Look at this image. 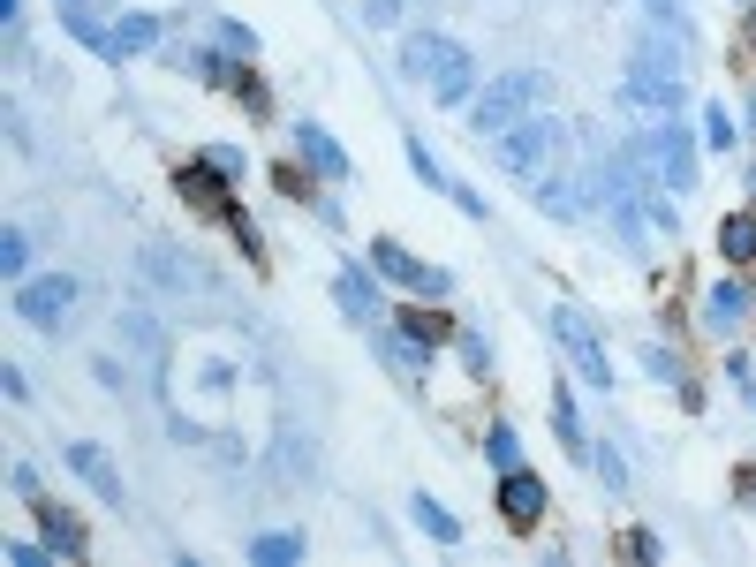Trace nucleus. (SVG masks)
I'll return each mask as SVG.
<instances>
[{"mask_svg":"<svg viewBox=\"0 0 756 567\" xmlns=\"http://www.w3.org/2000/svg\"><path fill=\"white\" fill-rule=\"evenodd\" d=\"M409 167L424 174V182H447V174H439V159H431V152H424V144H416V137H409Z\"/></svg>","mask_w":756,"mask_h":567,"instance_id":"nucleus-29","label":"nucleus"},{"mask_svg":"<svg viewBox=\"0 0 756 567\" xmlns=\"http://www.w3.org/2000/svg\"><path fill=\"white\" fill-rule=\"evenodd\" d=\"M447 326H454V318H439V310H409V318H401L409 341H447Z\"/></svg>","mask_w":756,"mask_h":567,"instance_id":"nucleus-21","label":"nucleus"},{"mask_svg":"<svg viewBox=\"0 0 756 567\" xmlns=\"http://www.w3.org/2000/svg\"><path fill=\"white\" fill-rule=\"evenodd\" d=\"M333 303H341L356 326H378V288H371V273H363V265H348V273L333 280Z\"/></svg>","mask_w":756,"mask_h":567,"instance_id":"nucleus-10","label":"nucleus"},{"mask_svg":"<svg viewBox=\"0 0 756 567\" xmlns=\"http://www.w3.org/2000/svg\"><path fill=\"white\" fill-rule=\"evenodd\" d=\"M552 333H560V348H567V356H575V371H583L590 386H598V394H605V386H613V363H605L598 333H590L583 318H575V310H560V318H552Z\"/></svg>","mask_w":756,"mask_h":567,"instance_id":"nucleus-6","label":"nucleus"},{"mask_svg":"<svg viewBox=\"0 0 756 567\" xmlns=\"http://www.w3.org/2000/svg\"><path fill=\"white\" fill-rule=\"evenodd\" d=\"M567 144V129L560 121H522V129H507L499 137V167L515 174V182H537V174L552 167V152Z\"/></svg>","mask_w":756,"mask_h":567,"instance_id":"nucleus-3","label":"nucleus"},{"mask_svg":"<svg viewBox=\"0 0 756 567\" xmlns=\"http://www.w3.org/2000/svg\"><path fill=\"white\" fill-rule=\"evenodd\" d=\"M741 310H749V295H741L734 280H719V288H711V303H704V318H711V333H734Z\"/></svg>","mask_w":756,"mask_h":567,"instance_id":"nucleus-15","label":"nucleus"},{"mask_svg":"<svg viewBox=\"0 0 756 567\" xmlns=\"http://www.w3.org/2000/svg\"><path fill=\"white\" fill-rule=\"evenodd\" d=\"M628 99H636V106H673V99H681V61L643 38V46L628 53Z\"/></svg>","mask_w":756,"mask_h":567,"instance_id":"nucleus-4","label":"nucleus"},{"mask_svg":"<svg viewBox=\"0 0 756 567\" xmlns=\"http://www.w3.org/2000/svg\"><path fill=\"white\" fill-rule=\"evenodd\" d=\"M250 552H258L265 567H295V560H303V537H295V530H273V537H258Z\"/></svg>","mask_w":756,"mask_h":567,"instance_id":"nucleus-19","label":"nucleus"},{"mask_svg":"<svg viewBox=\"0 0 756 567\" xmlns=\"http://www.w3.org/2000/svg\"><path fill=\"white\" fill-rule=\"evenodd\" d=\"M484 454H492L499 469H522V439H515V431H507V424H492V439H484Z\"/></svg>","mask_w":756,"mask_h":567,"instance_id":"nucleus-23","label":"nucleus"},{"mask_svg":"<svg viewBox=\"0 0 756 567\" xmlns=\"http://www.w3.org/2000/svg\"><path fill=\"white\" fill-rule=\"evenodd\" d=\"M76 303V280H38V288L16 295V310L31 318V326H61V310Z\"/></svg>","mask_w":756,"mask_h":567,"instance_id":"nucleus-9","label":"nucleus"},{"mask_svg":"<svg viewBox=\"0 0 756 567\" xmlns=\"http://www.w3.org/2000/svg\"><path fill=\"white\" fill-rule=\"evenodd\" d=\"M537 99H545V76H537V69H530V76H522V69H515V76H499V84L484 91L477 106H469V129H484V137H507V129H515V114H530Z\"/></svg>","mask_w":756,"mask_h":567,"instance_id":"nucleus-2","label":"nucleus"},{"mask_svg":"<svg viewBox=\"0 0 756 567\" xmlns=\"http://www.w3.org/2000/svg\"><path fill=\"white\" fill-rule=\"evenodd\" d=\"M205 159H212V167L227 174V182H235V174H242V152H235V144H205Z\"/></svg>","mask_w":756,"mask_h":567,"instance_id":"nucleus-28","label":"nucleus"},{"mask_svg":"<svg viewBox=\"0 0 756 567\" xmlns=\"http://www.w3.org/2000/svg\"><path fill=\"white\" fill-rule=\"evenodd\" d=\"M174 189H182V197H189V212H235V197H227V189H220V167H212V159H197V167H182V174H174Z\"/></svg>","mask_w":756,"mask_h":567,"instance_id":"nucleus-8","label":"nucleus"},{"mask_svg":"<svg viewBox=\"0 0 756 567\" xmlns=\"http://www.w3.org/2000/svg\"><path fill=\"white\" fill-rule=\"evenodd\" d=\"M499 515L515 522V530H530V522L545 515V477H530V469H507V484H499Z\"/></svg>","mask_w":756,"mask_h":567,"instance_id":"nucleus-7","label":"nucleus"},{"mask_svg":"<svg viewBox=\"0 0 756 567\" xmlns=\"http://www.w3.org/2000/svg\"><path fill=\"white\" fill-rule=\"evenodd\" d=\"M69 469H76V477H84L91 492L106 499V507H114V499H121V477H114V462H106L99 447H84V439H76V447H69Z\"/></svg>","mask_w":756,"mask_h":567,"instance_id":"nucleus-11","label":"nucleus"},{"mask_svg":"<svg viewBox=\"0 0 756 567\" xmlns=\"http://www.w3.org/2000/svg\"><path fill=\"white\" fill-rule=\"evenodd\" d=\"M371 258H378V273H386V280H401V288H416V273H424V265H416L409 250H401V242H378Z\"/></svg>","mask_w":756,"mask_h":567,"instance_id":"nucleus-20","label":"nucleus"},{"mask_svg":"<svg viewBox=\"0 0 756 567\" xmlns=\"http://www.w3.org/2000/svg\"><path fill=\"white\" fill-rule=\"evenodd\" d=\"M620 552H628V560H658V537L651 530H628V537H620Z\"/></svg>","mask_w":756,"mask_h":567,"instance_id":"nucleus-27","label":"nucleus"},{"mask_svg":"<svg viewBox=\"0 0 756 567\" xmlns=\"http://www.w3.org/2000/svg\"><path fill=\"white\" fill-rule=\"evenodd\" d=\"M719 258L726 265H756V212H734V220L719 227Z\"/></svg>","mask_w":756,"mask_h":567,"instance_id":"nucleus-14","label":"nucleus"},{"mask_svg":"<svg viewBox=\"0 0 756 567\" xmlns=\"http://www.w3.org/2000/svg\"><path fill=\"white\" fill-rule=\"evenodd\" d=\"M0 258H8V273H23V265H31V235H23V227H8V242H0Z\"/></svg>","mask_w":756,"mask_h":567,"instance_id":"nucleus-26","label":"nucleus"},{"mask_svg":"<svg viewBox=\"0 0 756 567\" xmlns=\"http://www.w3.org/2000/svg\"><path fill=\"white\" fill-rule=\"evenodd\" d=\"M636 159H643V167L658 159V174H666L673 189H696V137L673 129V121H666V129H651V144H636Z\"/></svg>","mask_w":756,"mask_h":567,"instance_id":"nucleus-5","label":"nucleus"},{"mask_svg":"<svg viewBox=\"0 0 756 567\" xmlns=\"http://www.w3.org/2000/svg\"><path fill=\"white\" fill-rule=\"evenodd\" d=\"M295 144H303V159H310V167H318V174H333V182H341V174H348L341 144H333L326 129H318V121H295Z\"/></svg>","mask_w":756,"mask_h":567,"instance_id":"nucleus-12","label":"nucleus"},{"mask_svg":"<svg viewBox=\"0 0 756 567\" xmlns=\"http://www.w3.org/2000/svg\"><path fill=\"white\" fill-rule=\"evenodd\" d=\"M401 76H409V84H424L439 106H462L469 84H477L469 46H454L447 31H409V38H401Z\"/></svg>","mask_w":756,"mask_h":567,"instance_id":"nucleus-1","label":"nucleus"},{"mask_svg":"<svg viewBox=\"0 0 756 567\" xmlns=\"http://www.w3.org/2000/svg\"><path fill=\"white\" fill-rule=\"evenodd\" d=\"M704 144H711V152H734V121H726V106H704Z\"/></svg>","mask_w":756,"mask_h":567,"instance_id":"nucleus-24","label":"nucleus"},{"mask_svg":"<svg viewBox=\"0 0 756 567\" xmlns=\"http://www.w3.org/2000/svg\"><path fill=\"white\" fill-rule=\"evenodd\" d=\"M159 23H167V16H121V23H114V53H144V46H159Z\"/></svg>","mask_w":756,"mask_h":567,"instance_id":"nucleus-16","label":"nucleus"},{"mask_svg":"<svg viewBox=\"0 0 756 567\" xmlns=\"http://www.w3.org/2000/svg\"><path fill=\"white\" fill-rule=\"evenodd\" d=\"M643 371H658L666 386H681V363H673V348H651V341H643ZM681 394H688V386H681Z\"/></svg>","mask_w":756,"mask_h":567,"instance_id":"nucleus-25","label":"nucleus"},{"mask_svg":"<svg viewBox=\"0 0 756 567\" xmlns=\"http://www.w3.org/2000/svg\"><path fill=\"white\" fill-rule=\"evenodd\" d=\"M38 522H46V545H53V552H84V530H76L53 499H38Z\"/></svg>","mask_w":756,"mask_h":567,"instance_id":"nucleus-17","label":"nucleus"},{"mask_svg":"<svg viewBox=\"0 0 756 567\" xmlns=\"http://www.w3.org/2000/svg\"><path fill=\"white\" fill-rule=\"evenodd\" d=\"M749 38H756V16H749Z\"/></svg>","mask_w":756,"mask_h":567,"instance_id":"nucleus-32","label":"nucleus"},{"mask_svg":"<svg viewBox=\"0 0 756 567\" xmlns=\"http://www.w3.org/2000/svg\"><path fill=\"white\" fill-rule=\"evenodd\" d=\"M537 205H545V220H583V189L567 174H537Z\"/></svg>","mask_w":756,"mask_h":567,"instance_id":"nucleus-13","label":"nucleus"},{"mask_svg":"<svg viewBox=\"0 0 756 567\" xmlns=\"http://www.w3.org/2000/svg\"><path fill=\"white\" fill-rule=\"evenodd\" d=\"M197 394H235V363L205 356V363H197Z\"/></svg>","mask_w":756,"mask_h":567,"instance_id":"nucleus-22","label":"nucleus"},{"mask_svg":"<svg viewBox=\"0 0 756 567\" xmlns=\"http://www.w3.org/2000/svg\"><path fill=\"white\" fill-rule=\"evenodd\" d=\"M363 16H371V23H394V16H401V0H363Z\"/></svg>","mask_w":756,"mask_h":567,"instance_id":"nucleus-30","label":"nucleus"},{"mask_svg":"<svg viewBox=\"0 0 756 567\" xmlns=\"http://www.w3.org/2000/svg\"><path fill=\"white\" fill-rule=\"evenodd\" d=\"M61 8H91V0H61Z\"/></svg>","mask_w":756,"mask_h":567,"instance_id":"nucleus-31","label":"nucleus"},{"mask_svg":"<svg viewBox=\"0 0 756 567\" xmlns=\"http://www.w3.org/2000/svg\"><path fill=\"white\" fill-rule=\"evenodd\" d=\"M409 507H416V522H424V530L439 537V545H454V537H462V522H454V515H447V507H439V499H431V492H416Z\"/></svg>","mask_w":756,"mask_h":567,"instance_id":"nucleus-18","label":"nucleus"}]
</instances>
